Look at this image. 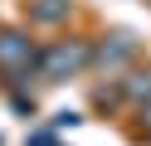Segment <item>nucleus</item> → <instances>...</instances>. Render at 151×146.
I'll use <instances>...</instances> for the list:
<instances>
[{"label":"nucleus","instance_id":"nucleus-1","mask_svg":"<svg viewBox=\"0 0 151 146\" xmlns=\"http://www.w3.org/2000/svg\"><path fill=\"white\" fill-rule=\"evenodd\" d=\"M20 54H24V39L20 34H5V39H0V58H5V63H15Z\"/></svg>","mask_w":151,"mask_h":146}]
</instances>
